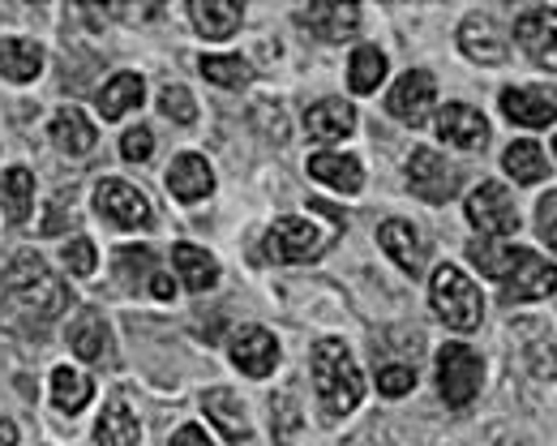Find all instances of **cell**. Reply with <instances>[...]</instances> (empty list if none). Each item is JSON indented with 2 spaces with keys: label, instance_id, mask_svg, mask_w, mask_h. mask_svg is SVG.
Returning a JSON list of instances; mask_svg holds the SVG:
<instances>
[{
  "label": "cell",
  "instance_id": "1",
  "mask_svg": "<svg viewBox=\"0 0 557 446\" xmlns=\"http://www.w3.org/2000/svg\"><path fill=\"white\" fill-rule=\"evenodd\" d=\"M0 293H4V326H26V331L57 322L73 305L70 284H61L39 253H17L0 275Z\"/></svg>",
  "mask_w": 557,
  "mask_h": 446
},
{
  "label": "cell",
  "instance_id": "2",
  "mask_svg": "<svg viewBox=\"0 0 557 446\" xmlns=\"http://www.w3.org/2000/svg\"><path fill=\"white\" fill-rule=\"evenodd\" d=\"M468 258L485 271L488 280L502 284V300L506 305H528V300H545L557 293V267L545 262L536 249L497 245V240H472Z\"/></svg>",
  "mask_w": 557,
  "mask_h": 446
},
{
  "label": "cell",
  "instance_id": "3",
  "mask_svg": "<svg viewBox=\"0 0 557 446\" xmlns=\"http://www.w3.org/2000/svg\"><path fill=\"white\" fill-rule=\"evenodd\" d=\"M313 386H318V404H322L326 421L348 417L351 408L364 399V377L351 361L348 344H339V339L313 344Z\"/></svg>",
  "mask_w": 557,
  "mask_h": 446
},
{
  "label": "cell",
  "instance_id": "4",
  "mask_svg": "<svg viewBox=\"0 0 557 446\" xmlns=\"http://www.w3.org/2000/svg\"><path fill=\"white\" fill-rule=\"evenodd\" d=\"M429 297H433L437 318H442L450 331H476L481 318H485L481 288H476L472 275H463L459 267H437V271H433V284H429Z\"/></svg>",
  "mask_w": 557,
  "mask_h": 446
},
{
  "label": "cell",
  "instance_id": "5",
  "mask_svg": "<svg viewBox=\"0 0 557 446\" xmlns=\"http://www.w3.org/2000/svg\"><path fill=\"white\" fill-rule=\"evenodd\" d=\"M481 377H485V366L468 344H446L437 352V386L450 408H468L481 395Z\"/></svg>",
  "mask_w": 557,
  "mask_h": 446
},
{
  "label": "cell",
  "instance_id": "6",
  "mask_svg": "<svg viewBox=\"0 0 557 446\" xmlns=\"http://www.w3.org/2000/svg\"><path fill=\"white\" fill-rule=\"evenodd\" d=\"M331 245V232L313 227L309 220H275L267 232V258L275 262H313Z\"/></svg>",
  "mask_w": 557,
  "mask_h": 446
},
{
  "label": "cell",
  "instance_id": "7",
  "mask_svg": "<svg viewBox=\"0 0 557 446\" xmlns=\"http://www.w3.org/2000/svg\"><path fill=\"white\" fill-rule=\"evenodd\" d=\"M408 185H412L417 198L442 207V202H450V198L459 194V172H455L437 150L420 147V150H412V159H408Z\"/></svg>",
  "mask_w": 557,
  "mask_h": 446
},
{
  "label": "cell",
  "instance_id": "8",
  "mask_svg": "<svg viewBox=\"0 0 557 446\" xmlns=\"http://www.w3.org/2000/svg\"><path fill=\"white\" fill-rule=\"evenodd\" d=\"M468 220H472L476 232H485V236H515V232H519V211H515L510 194H506L497 181H485V185L472 189V198H468Z\"/></svg>",
  "mask_w": 557,
  "mask_h": 446
},
{
  "label": "cell",
  "instance_id": "9",
  "mask_svg": "<svg viewBox=\"0 0 557 446\" xmlns=\"http://www.w3.org/2000/svg\"><path fill=\"white\" fill-rule=\"evenodd\" d=\"M433 103H437V82H433L429 70L404 74L395 82V90L386 95V112L395 121H404V125H424L429 112H433Z\"/></svg>",
  "mask_w": 557,
  "mask_h": 446
},
{
  "label": "cell",
  "instance_id": "10",
  "mask_svg": "<svg viewBox=\"0 0 557 446\" xmlns=\"http://www.w3.org/2000/svg\"><path fill=\"white\" fill-rule=\"evenodd\" d=\"M515 44L541 65L557 70V9H528L515 22Z\"/></svg>",
  "mask_w": 557,
  "mask_h": 446
},
{
  "label": "cell",
  "instance_id": "11",
  "mask_svg": "<svg viewBox=\"0 0 557 446\" xmlns=\"http://www.w3.org/2000/svg\"><path fill=\"white\" fill-rule=\"evenodd\" d=\"M95 211L103 220H112L116 227H146L150 223V202H146V194H138L129 181H99Z\"/></svg>",
  "mask_w": 557,
  "mask_h": 446
},
{
  "label": "cell",
  "instance_id": "12",
  "mask_svg": "<svg viewBox=\"0 0 557 446\" xmlns=\"http://www.w3.org/2000/svg\"><path fill=\"white\" fill-rule=\"evenodd\" d=\"M227 357H232V366L240 373L267 377V373H275V366H278V339L267 326H245V331L232 335Z\"/></svg>",
  "mask_w": 557,
  "mask_h": 446
},
{
  "label": "cell",
  "instance_id": "13",
  "mask_svg": "<svg viewBox=\"0 0 557 446\" xmlns=\"http://www.w3.org/2000/svg\"><path fill=\"white\" fill-rule=\"evenodd\" d=\"M459 48L468 61L476 65H502L506 61V35L493 26V17L485 13H468L459 26Z\"/></svg>",
  "mask_w": 557,
  "mask_h": 446
},
{
  "label": "cell",
  "instance_id": "14",
  "mask_svg": "<svg viewBox=\"0 0 557 446\" xmlns=\"http://www.w3.org/2000/svg\"><path fill=\"white\" fill-rule=\"evenodd\" d=\"M437 134L459 150H481L488 143V121L472 103H446L437 116Z\"/></svg>",
  "mask_w": 557,
  "mask_h": 446
},
{
  "label": "cell",
  "instance_id": "15",
  "mask_svg": "<svg viewBox=\"0 0 557 446\" xmlns=\"http://www.w3.org/2000/svg\"><path fill=\"white\" fill-rule=\"evenodd\" d=\"M300 26H309L326 44H344L360 26V9L356 4H339V0H322V4H309L300 13Z\"/></svg>",
  "mask_w": 557,
  "mask_h": 446
},
{
  "label": "cell",
  "instance_id": "16",
  "mask_svg": "<svg viewBox=\"0 0 557 446\" xmlns=\"http://www.w3.org/2000/svg\"><path fill=\"white\" fill-rule=\"evenodd\" d=\"M502 112H506V121L528 125V129H545L557 121V103H549V95L528 90V86H506L502 90Z\"/></svg>",
  "mask_w": 557,
  "mask_h": 446
},
{
  "label": "cell",
  "instance_id": "17",
  "mask_svg": "<svg viewBox=\"0 0 557 446\" xmlns=\"http://www.w3.org/2000/svg\"><path fill=\"white\" fill-rule=\"evenodd\" d=\"M377 245L395 258L399 271H408V275H420V271H424V240H420V232L412 223L386 220L377 227Z\"/></svg>",
  "mask_w": 557,
  "mask_h": 446
},
{
  "label": "cell",
  "instance_id": "18",
  "mask_svg": "<svg viewBox=\"0 0 557 446\" xmlns=\"http://www.w3.org/2000/svg\"><path fill=\"white\" fill-rule=\"evenodd\" d=\"M210 189H214V172H210V163L202 154L172 159V168H168V194L176 202H198V198H207Z\"/></svg>",
  "mask_w": 557,
  "mask_h": 446
},
{
  "label": "cell",
  "instance_id": "19",
  "mask_svg": "<svg viewBox=\"0 0 557 446\" xmlns=\"http://www.w3.org/2000/svg\"><path fill=\"white\" fill-rule=\"evenodd\" d=\"M202 412H207L210 421L223 430V438L227 443H249V417H245V404L227 391V386H214V391H207L202 395Z\"/></svg>",
  "mask_w": 557,
  "mask_h": 446
},
{
  "label": "cell",
  "instance_id": "20",
  "mask_svg": "<svg viewBox=\"0 0 557 446\" xmlns=\"http://www.w3.org/2000/svg\"><path fill=\"white\" fill-rule=\"evenodd\" d=\"M305 129L318 143H339L356 129V108L344 103V99H322V103H313L305 112Z\"/></svg>",
  "mask_w": 557,
  "mask_h": 446
},
{
  "label": "cell",
  "instance_id": "21",
  "mask_svg": "<svg viewBox=\"0 0 557 446\" xmlns=\"http://www.w3.org/2000/svg\"><path fill=\"white\" fill-rule=\"evenodd\" d=\"M309 176L339 189V194H356L364 185V172H360V159L356 154H339V150H318L309 159Z\"/></svg>",
  "mask_w": 557,
  "mask_h": 446
},
{
  "label": "cell",
  "instance_id": "22",
  "mask_svg": "<svg viewBox=\"0 0 557 446\" xmlns=\"http://www.w3.org/2000/svg\"><path fill=\"white\" fill-rule=\"evenodd\" d=\"M189 17L207 39H232L240 30V22H245V9L236 0H194Z\"/></svg>",
  "mask_w": 557,
  "mask_h": 446
},
{
  "label": "cell",
  "instance_id": "23",
  "mask_svg": "<svg viewBox=\"0 0 557 446\" xmlns=\"http://www.w3.org/2000/svg\"><path fill=\"white\" fill-rule=\"evenodd\" d=\"M172 262H176V275H181V284H185L189 293H210V288L219 284V262L210 258L207 249L189 245V240L172 249Z\"/></svg>",
  "mask_w": 557,
  "mask_h": 446
},
{
  "label": "cell",
  "instance_id": "24",
  "mask_svg": "<svg viewBox=\"0 0 557 446\" xmlns=\"http://www.w3.org/2000/svg\"><path fill=\"white\" fill-rule=\"evenodd\" d=\"M44 74V48L30 39H0V77L9 82H35Z\"/></svg>",
  "mask_w": 557,
  "mask_h": 446
},
{
  "label": "cell",
  "instance_id": "25",
  "mask_svg": "<svg viewBox=\"0 0 557 446\" xmlns=\"http://www.w3.org/2000/svg\"><path fill=\"white\" fill-rule=\"evenodd\" d=\"M141 443V425L138 417L116 399L103 408L99 425H95V446H138Z\"/></svg>",
  "mask_w": 557,
  "mask_h": 446
},
{
  "label": "cell",
  "instance_id": "26",
  "mask_svg": "<svg viewBox=\"0 0 557 446\" xmlns=\"http://www.w3.org/2000/svg\"><path fill=\"white\" fill-rule=\"evenodd\" d=\"M141 90H146V86H141L138 74H116L99 90V103H95V108H99L103 121H121L125 112H134L141 103Z\"/></svg>",
  "mask_w": 557,
  "mask_h": 446
},
{
  "label": "cell",
  "instance_id": "27",
  "mask_svg": "<svg viewBox=\"0 0 557 446\" xmlns=\"http://www.w3.org/2000/svg\"><path fill=\"white\" fill-rule=\"evenodd\" d=\"M95 125L77 112V108H65V112H57L52 116V143L57 150H65V154H86V150H95Z\"/></svg>",
  "mask_w": 557,
  "mask_h": 446
},
{
  "label": "cell",
  "instance_id": "28",
  "mask_svg": "<svg viewBox=\"0 0 557 446\" xmlns=\"http://www.w3.org/2000/svg\"><path fill=\"white\" fill-rule=\"evenodd\" d=\"M0 202H4L9 223H26L30 207H35V176L26 168H9L0 176Z\"/></svg>",
  "mask_w": 557,
  "mask_h": 446
},
{
  "label": "cell",
  "instance_id": "29",
  "mask_svg": "<svg viewBox=\"0 0 557 446\" xmlns=\"http://www.w3.org/2000/svg\"><path fill=\"white\" fill-rule=\"evenodd\" d=\"M90 395H95V386H90V377L82 370H70V366H61V370L52 373V404L61 408V412H82L86 404H90Z\"/></svg>",
  "mask_w": 557,
  "mask_h": 446
},
{
  "label": "cell",
  "instance_id": "30",
  "mask_svg": "<svg viewBox=\"0 0 557 446\" xmlns=\"http://www.w3.org/2000/svg\"><path fill=\"white\" fill-rule=\"evenodd\" d=\"M502 163H506V172H510L519 185H536V181H545V154H541V147H536L532 138L510 143L506 154H502Z\"/></svg>",
  "mask_w": 557,
  "mask_h": 446
},
{
  "label": "cell",
  "instance_id": "31",
  "mask_svg": "<svg viewBox=\"0 0 557 446\" xmlns=\"http://www.w3.org/2000/svg\"><path fill=\"white\" fill-rule=\"evenodd\" d=\"M70 344L82 361H103V352H108V326H103V318L99 313H82L73 322Z\"/></svg>",
  "mask_w": 557,
  "mask_h": 446
},
{
  "label": "cell",
  "instance_id": "32",
  "mask_svg": "<svg viewBox=\"0 0 557 446\" xmlns=\"http://www.w3.org/2000/svg\"><path fill=\"white\" fill-rule=\"evenodd\" d=\"M382 77H386V57H382L377 48H356V52H351L348 86L356 90V95L377 90V86H382Z\"/></svg>",
  "mask_w": 557,
  "mask_h": 446
},
{
  "label": "cell",
  "instance_id": "33",
  "mask_svg": "<svg viewBox=\"0 0 557 446\" xmlns=\"http://www.w3.org/2000/svg\"><path fill=\"white\" fill-rule=\"evenodd\" d=\"M198 70H202L207 82L227 86V90H240V86H249V77H253V70H249L240 57H202Z\"/></svg>",
  "mask_w": 557,
  "mask_h": 446
},
{
  "label": "cell",
  "instance_id": "34",
  "mask_svg": "<svg viewBox=\"0 0 557 446\" xmlns=\"http://www.w3.org/2000/svg\"><path fill=\"white\" fill-rule=\"evenodd\" d=\"M159 112L168 121H176V125H194L198 121V103H194V95L185 86H163L159 90Z\"/></svg>",
  "mask_w": 557,
  "mask_h": 446
},
{
  "label": "cell",
  "instance_id": "35",
  "mask_svg": "<svg viewBox=\"0 0 557 446\" xmlns=\"http://www.w3.org/2000/svg\"><path fill=\"white\" fill-rule=\"evenodd\" d=\"M159 267H154V253L146 245H134V249H121L116 253V275H125V284H138V280H150Z\"/></svg>",
  "mask_w": 557,
  "mask_h": 446
},
{
  "label": "cell",
  "instance_id": "36",
  "mask_svg": "<svg viewBox=\"0 0 557 446\" xmlns=\"http://www.w3.org/2000/svg\"><path fill=\"white\" fill-rule=\"evenodd\" d=\"M253 125H258V134L267 138V143H287V116H283V108L271 103V99H262V103H253Z\"/></svg>",
  "mask_w": 557,
  "mask_h": 446
},
{
  "label": "cell",
  "instance_id": "37",
  "mask_svg": "<svg viewBox=\"0 0 557 446\" xmlns=\"http://www.w3.org/2000/svg\"><path fill=\"white\" fill-rule=\"evenodd\" d=\"M61 258H65L70 275H82V280H86V275H95V262H99V258H95V245H90L86 236H73L70 245L61 249Z\"/></svg>",
  "mask_w": 557,
  "mask_h": 446
},
{
  "label": "cell",
  "instance_id": "38",
  "mask_svg": "<svg viewBox=\"0 0 557 446\" xmlns=\"http://www.w3.org/2000/svg\"><path fill=\"white\" fill-rule=\"evenodd\" d=\"M412 386H417V370H412V366H382V370H377V391L391 395V399L408 395Z\"/></svg>",
  "mask_w": 557,
  "mask_h": 446
},
{
  "label": "cell",
  "instance_id": "39",
  "mask_svg": "<svg viewBox=\"0 0 557 446\" xmlns=\"http://www.w3.org/2000/svg\"><path fill=\"white\" fill-rule=\"evenodd\" d=\"M150 150H154V134H150V129H141V125L121 138V154H125L129 163H146V159H150Z\"/></svg>",
  "mask_w": 557,
  "mask_h": 446
},
{
  "label": "cell",
  "instance_id": "40",
  "mask_svg": "<svg viewBox=\"0 0 557 446\" xmlns=\"http://www.w3.org/2000/svg\"><path fill=\"white\" fill-rule=\"evenodd\" d=\"M536 232L549 240V249L557 253V194L541 198V207H536Z\"/></svg>",
  "mask_w": 557,
  "mask_h": 446
},
{
  "label": "cell",
  "instance_id": "41",
  "mask_svg": "<svg viewBox=\"0 0 557 446\" xmlns=\"http://www.w3.org/2000/svg\"><path fill=\"white\" fill-rule=\"evenodd\" d=\"M172 446H214V443L207 438L202 425H181V430L172 434Z\"/></svg>",
  "mask_w": 557,
  "mask_h": 446
},
{
  "label": "cell",
  "instance_id": "42",
  "mask_svg": "<svg viewBox=\"0 0 557 446\" xmlns=\"http://www.w3.org/2000/svg\"><path fill=\"white\" fill-rule=\"evenodd\" d=\"M150 293H154L159 300H172L176 297V284H172L163 271H154V275H150Z\"/></svg>",
  "mask_w": 557,
  "mask_h": 446
},
{
  "label": "cell",
  "instance_id": "43",
  "mask_svg": "<svg viewBox=\"0 0 557 446\" xmlns=\"http://www.w3.org/2000/svg\"><path fill=\"white\" fill-rule=\"evenodd\" d=\"M112 13H121V17H125V22H141V17H154V13H159V4H146V9H134V4H116V9H112Z\"/></svg>",
  "mask_w": 557,
  "mask_h": 446
},
{
  "label": "cell",
  "instance_id": "44",
  "mask_svg": "<svg viewBox=\"0 0 557 446\" xmlns=\"http://www.w3.org/2000/svg\"><path fill=\"white\" fill-rule=\"evenodd\" d=\"M61 211H65V198H57V202H52V220L44 223V232H48V236H52V232H61Z\"/></svg>",
  "mask_w": 557,
  "mask_h": 446
},
{
  "label": "cell",
  "instance_id": "45",
  "mask_svg": "<svg viewBox=\"0 0 557 446\" xmlns=\"http://www.w3.org/2000/svg\"><path fill=\"white\" fill-rule=\"evenodd\" d=\"M0 446H17V425L13 421H0Z\"/></svg>",
  "mask_w": 557,
  "mask_h": 446
},
{
  "label": "cell",
  "instance_id": "46",
  "mask_svg": "<svg viewBox=\"0 0 557 446\" xmlns=\"http://www.w3.org/2000/svg\"><path fill=\"white\" fill-rule=\"evenodd\" d=\"M497 446H523V443H497Z\"/></svg>",
  "mask_w": 557,
  "mask_h": 446
},
{
  "label": "cell",
  "instance_id": "47",
  "mask_svg": "<svg viewBox=\"0 0 557 446\" xmlns=\"http://www.w3.org/2000/svg\"><path fill=\"white\" fill-rule=\"evenodd\" d=\"M554 150H557V138H554Z\"/></svg>",
  "mask_w": 557,
  "mask_h": 446
}]
</instances>
